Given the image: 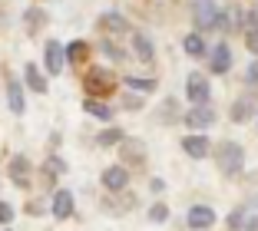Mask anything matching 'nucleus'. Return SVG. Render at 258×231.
Wrapping results in <instances>:
<instances>
[{
  "label": "nucleus",
  "mask_w": 258,
  "mask_h": 231,
  "mask_svg": "<svg viewBox=\"0 0 258 231\" xmlns=\"http://www.w3.org/2000/svg\"><path fill=\"white\" fill-rule=\"evenodd\" d=\"M119 86H122V76H116L109 66H86V73H83V93L86 96L106 99L113 93H119Z\"/></svg>",
  "instance_id": "f257e3e1"
},
{
  "label": "nucleus",
  "mask_w": 258,
  "mask_h": 231,
  "mask_svg": "<svg viewBox=\"0 0 258 231\" xmlns=\"http://www.w3.org/2000/svg\"><path fill=\"white\" fill-rule=\"evenodd\" d=\"M212 159H215V165H219V172L225 179H235V175L245 172V145L242 142H232V139L219 142L212 149Z\"/></svg>",
  "instance_id": "f03ea898"
},
{
  "label": "nucleus",
  "mask_w": 258,
  "mask_h": 231,
  "mask_svg": "<svg viewBox=\"0 0 258 231\" xmlns=\"http://www.w3.org/2000/svg\"><path fill=\"white\" fill-rule=\"evenodd\" d=\"M219 0H189V17H192V30L199 33H215V23H219Z\"/></svg>",
  "instance_id": "7ed1b4c3"
},
{
  "label": "nucleus",
  "mask_w": 258,
  "mask_h": 231,
  "mask_svg": "<svg viewBox=\"0 0 258 231\" xmlns=\"http://www.w3.org/2000/svg\"><path fill=\"white\" fill-rule=\"evenodd\" d=\"M116 152H119V162L129 165V169H143V165L149 162V145H146L143 139H136V135H126Z\"/></svg>",
  "instance_id": "20e7f679"
},
{
  "label": "nucleus",
  "mask_w": 258,
  "mask_h": 231,
  "mask_svg": "<svg viewBox=\"0 0 258 231\" xmlns=\"http://www.w3.org/2000/svg\"><path fill=\"white\" fill-rule=\"evenodd\" d=\"M4 96H7V109L14 116H23L27 112V86H23V76H14V73H4Z\"/></svg>",
  "instance_id": "39448f33"
},
{
  "label": "nucleus",
  "mask_w": 258,
  "mask_h": 231,
  "mask_svg": "<svg viewBox=\"0 0 258 231\" xmlns=\"http://www.w3.org/2000/svg\"><path fill=\"white\" fill-rule=\"evenodd\" d=\"M185 99H189V106L212 103V80L205 73H199V69H192V73L185 76Z\"/></svg>",
  "instance_id": "423d86ee"
},
{
  "label": "nucleus",
  "mask_w": 258,
  "mask_h": 231,
  "mask_svg": "<svg viewBox=\"0 0 258 231\" xmlns=\"http://www.w3.org/2000/svg\"><path fill=\"white\" fill-rule=\"evenodd\" d=\"M215 109H212V103H202V106H189L185 109V116H182V126L189 129V132H209V129L215 126Z\"/></svg>",
  "instance_id": "0eeeda50"
},
{
  "label": "nucleus",
  "mask_w": 258,
  "mask_h": 231,
  "mask_svg": "<svg viewBox=\"0 0 258 231\" xmlns=\"http://www.w3.org/2000/svg\"><path fill=\"white\" fill-rule=\"evenodd\" d=\"M7 179L14 182L20 192H27V188L33 185V162H30V156H23V152L10 156V162H7Z\"/></svg>",
  "instance_id": "6e6552de"
},
{
  "label": "nucleus",
  "mask_w": 258,
  "mask_h": 231,
  "mask_svg": "<svg viewBox=\"0 0 258 231\" xmlns=\"http://www.w3.org/2000/svg\"><path fill=\"white\" fill-rule=\"evenodd\" d=\"M96 27H99V33L116 37V40L133 33V23L126 20V14H122V10H103V14H99V20H96Z\"/></svg>",
  "instance_id": "1a4fd4ad"
},
{
  "label": "nucleus",
  "mask_w": 258,
  "mask_h": 231,
  "mask_svg": "<svg viewBox=\"0 0 258 231\" xmlns=\"http://www.w3.org/2000/svg\"><path fill=\"white\" fill-rule=\"evenodd\" d=\"M67 66H70L67 43H63V40H46V43H43V69L50 76H60Z\"/></svg>",
  "instance_id": "9d476101"
},
{
  "label": "nucleus",
  "mask_w": 258,
  "mask_h": 231,
  "mask_svg": "<svg viewBox=\"0 0 258 231\" xmlns=\"http://www.w3.org/2000/svg\"><path fill=\"white\" fill-rule=\"evenodd\" d=\"M255 116H258V96L255 93H242V96H235L232 106H228V119L235 122V126H245Z\"/></svg>",
  "instance_id": "9b49d317"
},
{
  "label": "nucleus",
  "mask_w": 258,
  "mask_h": 231,
  "mask_svg": "<svg viewBox=\"0 0 258 231\" xmlns=\"http://www.w3.org/2000/svg\"><path fill=\"white\" fill-rule=\"evenodd\" d=\"M179 145H182V152H185L189 159H196V162L209 159V156H212V149H215V142L209 139L205 132H185Z\"/></svg>",
  "instance_id": "f8f14e48"
},
{
  "label": "nucleus",
  "mask_w": 258,
  "mask_h": 231,
  "mask_svg": "<svg viewBox=\"0 0 258 231\" xmlns=\"http://www.w3.org/2000/svg\"><path fill=\"white\" fill-rule=\"evenodd\" d=\"M23 86L33 93V96H46L50 93V73H46L40 63H23Z\"/></svg>",
  "instance_id": "ddd939ff"
},
{
  "label": "nucleus",
  "mask_w": 258,
  "mask_h": 231,
  "mask_svg": "<svg viewBox=\"0 0 258 231\" xmlns=\"http://www.w3.org/2000/svg\"><path fill=\"white\" fill-rule=\"evenodd\" d=\"M129 179H133V172H129V165H122V162L106 165V169L99 172V185L106 188V192H122V188H129Z\"/></svg>",
  "instance_id": "4468645a"
},
{
  "label": "nucleus",
  "mask_w": 258,
  "mask_h": 231,
  "mask_svg": "<svg viewBox=\"0 0 258 231\" xmlns=\"http://www.w3.org/2000/svg\"><path fill=\"white\" fill-rule=\"evenodd\" d=\"M99 208L106 215H126V211L136 208V195L122 188V192H106V198H99Z\"/></svg>",
  "instance_id": "2eb2a0df"
},
{
  "label": "nucleus",
  "mask_w": 258,
  "mask_h": 231,
  "mask_svg": "<svg viewBox=\"0 0 258 231\" xmlns=\"http://www.w3.org/2000/svg\"><path fill=\"white\" fill-rule=\"evenodd\" d=\"M50 215H53L56 221H67V218L76 215V195L70 192V188H56V192L50 195Z\"/></svg>",
  "instance_id": "dca6fc26"
},
{
  "label": "nucleus",
  "mask_w": 258,
  "mask_h": 231,
  "mask_svg": "<svg viewBox=\"0 0 258 231\" xmlns=\"http://www.w3.org/2000/svg\"><path fill=\"white\" fill-rule=\"evenodd\" d=\"M67 172H70V165H67V159H63L60 152H46V159L40 162V175H43L46 185H56Z\"/></svg>",
  "instance_id": "f3484780"
},
{
  "label": "nucleus",
  "mask_w": 258,
  "mask_h": 231,
  "mask_svg": "<svg viewBox=\"0 0 258 231\" xmlns=\"http://www.w3.org/2000/svg\"><path fill=\"white\" fill-rule=\"evenodd\" d=\"M228 69H232V46H228L225 40H219V43L209 50V73L212 76H225Z\"/></svg>",
  "instance_id": "a211bd4d"
},
{
  "label": "nucleus",
  "mask_w": 258,
  "mask_h": 231,
  "mask_svg": "<svg viewBox=\"0 0 258 231\" xmlns=\"http://www.w3.org/2000/svg\"><path fill=\"white\" fill-rule=\"evenodd\" d=\"M80 106H83V112L90 116V119L103 122V126L116 119V109L106 103V99H99V96H83V103H80Z\"/></svg>",
  "instance_id": "6ab92c4d"
},
{
  "label": "nucleus",
  "mask_w": 258,
  "mask_h": 231,
  "mask_svg": "<svg viewBox=\"0 0 258 231\" xmlns=\"http://www.w3.org/2000/svg\"><path fill=\"white\" fill-rule=\"evenodd\" d=\"M215 221H219V215H215L212 205H192V208L185 211V224H189L192 231H205V228H212Z\"/></svg>",
  "instance_id": "aec40b11"
},
{
  "label": "nucleus",
  "mask_w": 258,
  "mask_h": 231,
  "mask_svg": "<svg viewBox=\"0 0 258 231\" xmlns=\"http://www.w3.org/2000/svg\"><path fill=\"white\" fill-rule=\"evenodd\" d=\"M182 116H185V109L179 106L175 96H166L156 106V122H159V126H175V122H182Z\"/></svg>",
  "instance_id": "412c9836"
},
{
  "label": "nucleus",
  "mask_w": 258,
  "mask_h": 231,
  "mask_svg": "<svg viewBox=\"0 0 258 231\" xmlns=\"http://www.w3.org/2000/svg\"><path fill=\"white\" fill-rule=\"evenodd\" d=\"M129 37H133V56H136L139 63H156V43H152L149 33L146 30H133Z\"/></svg>",
  "instance_id": "4be33fe9"
},
{
  "label": "nucleus",
  "mask_w": 258,
  "mask_h": 231,
  "mask_svg": "<svg viewBox=\"0 0 258 231\" xmlns=\"http://www.w3.org/2000/svg\"><path fill=\"white\" fill-rule=\"evenodd\" d=\"M182 50H185V56H192V60H209V50H212V46L205 43V33L189 30L182 37Z\"/></svg>",
  "instance_id": "5701e85b"
},
{
  "label": "nucleus",
  "mask_w": 258,
  "mask_h": 231,
  "mask_svg": "<svg viewBox=\"0 0 258 231\" xmlns=\"http://www.w3.org/2000/svg\"><path fill=\"white\" fill-rule=\"evenodd\" d=\"M46 23H50V14H46L43 7H27V10H23V30H27V37L43 33Z\"/></svg>",
  "instance_id": "b1692460"
},
{
  "label": "nucleus",
  "mask_w": 258,
  "mask_h": 231,
  "mask_svg": "<svg viewBox=\"0 0 258 231\" xmlns=\"http://www.w3.org/2000/svg\"><path fill=\"white\" fill-rule=\"evenodd\" d=\"M126 139V132H122L116 122H106V126L96 132V139H93V145L96 149H119V142Z\"/></svg>",
  "instance_id": "393cba45"
},
{
  "label": "nucleus",
  "mask_w": 258,
  "mask_h": 231,
  "mask_svg": "<svg viewBox=\"0 0 258 231\" xmlns=\"http://www.w3.org/2000/svg\"><path fill=\"white\" fill-rule=\"evenodd\" d=\"M90 53H93V46L86 43V40H70V43H67L70 66H90Z\"/></svg>",
  "instance_id": "a878e982"
},
{
  "label": "nucleus",
  "mask_w": 258,
  "mask_h": 231,
  "mask_svg": "<svg viewBox=\"0 0 258 231\" xmlns=\"http://www.w3.org/2000/svg\"><path fill=\"white\" fill-rule=\"evenodd\" d=\"M122 86H126V90H136V93H156V90H159V80H156V76L129 73V76H122Z\"/></svg>",
  "instance_id": "bb28decb"
},
{
  "label": "nucleus",
  "mask_w": 258,
  "mask_h": 231,
  "mask_svg": "<svg viewBox=\"0 0 258 231\" xmlns=\"http://www.w3.org/2000/svg\"><path fill=\"white\" fill-rule=\"evenodd\" d=\"M99 53H103L106 60H113V63H126L129 60V53L116 43V37H106V33H103V40H99Z\"/></svg>",
  "instance_id": "cd10ccee"
},
{
  "label": "nucleus",
  "mask_w": 258,
  "mask_h": 231,
  "mask_svg": "<svg viewBox=\"0 0 258 231\" xmlns=\"http://www.w3.org/2000/svg\"><path fill=\"white\" fill-rule=\"evenodd\" d=\"M248 215H251V205H248V201H245V205H238V208H232V211H228V218H225L228 231H245V228H248Z\"/></svg>",
  "instance_id": "c85d7f7f"
},
{
  "label": "nucleus",
  "mask_w": 258,
  "mask_h": 231,
  "mask_svg": "<svg viewBox=\"0 0 258 231\" xmlns=\"http://www.w3.org/2000/svg\"><path fill=\"white\" fill-rule=\"evenodd\" d=\"M119 106H122V109H129V112H139L146 106V93H136V90L122 93V96H119Z\"/></svg>",
  "instance_id": "c756f323"
},
{
  "label": "nucleus",
  "mask_w": 258,
  "mask_h": 231,
  "mask_svg": "<svg viewBox=\"0 0 258 231\" xmlns=\"http://www.w3.org/2000/svg\"><path fill=\"white\" fill-rule=\"evenodd\" d=\"M146 215H149V221H152V224H166L172 211H169V205H166V201H152Z\"/></svg>",
  "instance_id": "7c9ffc66"
},
{
  "label": "nucleus",
  "mask_w": 258,
  "mask_h": 231,
  "mask_svg": "<svg viewBox=\"0 0 258 231\" xmlns=\"http://www.w3.org/2000/svg\"><path fill=\"white\" fill-rule=\"evenodd\" d=\"M23 211L30 218H40V215H50V198H27Z\"/></svg>",
  "instance_id": "2f4dec72"
},
{
  "label": "nucleus",
  "mask_w": 258,
  "mask_h": 231,
  "mask_svg": "<svg viewBox=\"0 0 258 231\" xmlns=\"http://www.w3.org/2000/svg\"><path fill=\"white\" fill-rule=\"evenodd\" d=\"M245 86H248V90H258V56H251V63L245 66Z\"/></svg>",
  "instance_id": "473e14b6"
},
{
  "label": "nucleus",
  "mask_w": 258,
  "mask_h": 231,
  "mask_svg": "<svg viewBox=\"0 0 258 231\" xmlns=\"http://www.w3.org/2000/svg\"><path fill=\"white\" fill-rule=\"evenodd\" d=\"M248 30H258V10L255 7L242 10V33H248Z\"/></svg>",
  "instance_id": "72a5a7b5"
},
{
  "label": "nucleus",
  "mask_w": 258,
  "mask_h": 231,
  "mask_svg": "<svg viewBox=\"0 0 258 231\" xmlns=\"http://www.w3.org/2000/svg\"><path fill=\"white\" fill-rule=\"evenodd\" d=\"M14 215H17V208L7 198H0V224H14Z\"/></svg>",
  "instance_id": "f704fd0d"
},
{
  "label": "nucleus",
  "mask_w": 258,
  "mask_h": 231,
  "mask_svg": "<svg viewBox=\"0 0 258 231\" xmlns=\"http://www.w3.org/2000/svg\"><path fill=\"white\" fill-rule=\"evenodd\" d=\"M245 46L251 50V56H258V30H248V33H245Z\"/></svg>",
  "instance_id": "c9c22d12"
},
{
  "label": "nucleus",
  "mask_w": 258,
  "mask_h": 231,
  "mask_svg": "<svg viewBox=\"0 0 258 231\" xmlns=\"http://www.w3.org/2000/svg\"><path fill=\"white\" fill-rule=\"evenodd\" d=\"M60 145H63V135L53 129V132H50V139H46V152H56Z\"/></svg>",
  "instance_id": "e433bc0d"
},
{
  "label": "nucleus",
  "mask_w": 258,
  "mask_h": 231,
  "mask_svg": "<svg viewBox=\"0 0 258 231\" xmlns=\"http://www.w3.org/2000/svg\"><path fill=\"white\" fill-rule=\"evenodd\" d=\"M149 192L152 195H162V192H166V182H162V179H149Z\"/></svg>",
  "instance_id": "4c0bfd02"
},
{
  "label": "nucleus",
  "mask_w": 258,
  "mask_h": 231,
  "mask_svg": "<svg viewBox=\"0 0 258 231\" xmlns=\"http://www.w3.org/2000/svg\"><path fill=\"white\" fill-rule=\"evenodd\" d=\"M245 231H258V208H251V215H248V228Z\"/></svg>",
  "instance_id": "58836bf2"
},
{
  "label": "nucleus",
  "mask_w": 258,
  "mask_h": 231,
  "mask_svg": "<svg viewBox=\"0 0 258 231\" xmlns=\"http://www.w3.org/2000/svg\"><path fill=\"white\" fill-rule=\"evenodd\" d=\"M248 205H251V208H258V195H255V198H251V201H248Z\"/></svg>",
  "instance_id": "ea45409f"
},
{
  "label": "nucleus",
  "mask_w": 258,
  "mask_h": 231,
  "mask_svg": "<svg viewBox=\"0 0 258 231\" xmlns=\"http://www.w3.org/2000/svg\"><path fill=\"white\" fill-rule=\"evenodd\" d=\"M0 231H14V228H10V224H4V228H0Z\"/></svg>",
  "instance_id": "a19ab883"
},
{
  "label": "nucleus",
  "mask_w": 258,
  "mask_h": 231,
  "mask_svg": "<svg viewBox=\"0 0 258 231\" xmlns=\"http://www.w3.org/2000/svg\"><path fill=\"white\" fill-rule=\"evenodd\" d=\"M0 30H4V14H0Z\"/></svg>",
  "instance_id": "79ce46f5"
},
{
  "label": "nucleus",
  "mask_w": 258,
  "mask_h": 231,
  "mask_svg": "<svg viewBox=\"0 0 258 231\" xmlns=\"http://www.w3.org/2000/svg\"><path fill=\"white\" fill-rule=\"evenodd\" d=\"M255 129H258V116H255Z\"/></svg>",
  "instance_id": "37998d69"
},
{
  "label": "nucleus",
  "mask_w": 258,
  "mask_h": 231,
  "mask_svg": "<svg viewBox=\"0 0 258 231\" xmlns=\"http://www.w3.org/2000/svg\"><path fill=\"white\" fill-rule=\"evenodd\" d=\"M205 231H212V228H205Z\"/></svg>",
  "instance_id": "c03bdc74"
}]
</instances>
